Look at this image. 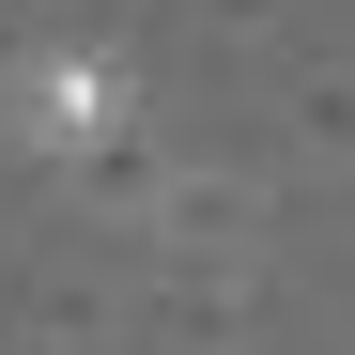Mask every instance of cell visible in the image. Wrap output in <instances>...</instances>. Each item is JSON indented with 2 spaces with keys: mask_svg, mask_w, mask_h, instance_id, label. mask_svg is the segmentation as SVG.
<instances>
[{
  "mask_svg": "<svg viewBox=\"0 0 355 355\" xmlns=\"http://www.w3.org/2000/svg\"><path fill=\"white\" fill-rule=\"evenodd\" d=\"M124 124H139V78L108 62V46H46V62L16 78V139H31V155H62V170L124 155Z\"/></svg>",
  "mask_w": 355,
  "mask_h": 355,
  "instance_id": "cell-1",
  "label": "cell"
}]
</instances>
